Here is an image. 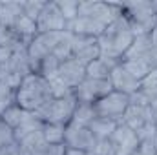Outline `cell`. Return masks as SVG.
Instances as JSON below:
<instances>
[{
    "label": "cell",
    "instance_id": "4",
    "mask_svg": "<svg viewBox=\"0 0 157 155\" xmlns=\"http://www.w3.org/2000/svg\"><path fill=\"white\" fill-rule=\"evenodd\" d=\"M77 108V100L71 95L62 97V99H53L48 104H44L37 112H33L44 124H64L68 126V122L71 120L73 112Z\"/></svg>",
    "mask_w": 157,
    "mask_h": 155
},
{
    "label": "cell",
    "instance_id": "3",
    "mask_svg": "<svg viewBox=\"0 0 157 155\" xmlns=\"http://www.w3.org/2000/svg\"><path fill=\"white\" fill-rule=\"evenodd\" d=\"M122 15L130 24V29L135 37L150 35L157 26V4L155 2H133L122 4Z\"/></svg>",
    "mask_w": 157,
    "mask_h": 155
},
{
    "label": "cell",
    "instance_id": "15",
    "mask_svg": "<svg viewBox=\"0 0 157 155\" xmlns=\"http://www.w3.org/2000/svg\"><path fill=\"white\" fill-rule=\"evenodd\" d=\"M121 62L115 60H108V59H97L93 60L91 64L86 66V77L90 78H110L112 75V70L119 66Z\"/></svg>",
    "mask_w": 157,
    "mask_h": 155
},
{
    "label": "cell",
    "instance_id": "9",
    "mask_svg": "<svg viewBox=\"0 0 157 155\" xmlns=\"http://www.w3.org/2000/svg\"><path fill=\"white\" fill-rule=\"evenodd\" d=\"M121 122L126 124L128 128H132L133 131H139L141 128L157 122L155 110L150 108V106H135V104H130L126 108L122 119H121Z\"/></svg>",
    "mask_w": 157,
    "mask_h": 155
},
{
    "label": "cell",
    "instance_id": "25",
    "mask_svg": "<svg viewBox=\"0 0 157 155\" xmlns=\"http://www.w3.org/2000/svg\"><path fill=\"white\" fill-rule=\"evenodd\" d=\"M22 6H24V15L37 22L40 11H42L44 6H46V2H22Z\"/></svg>",
    "mask_w": 157,
    "mask_h": 155
},
{
    "label": "cell",
    "instance_id": "26",
    "mask_svg": "<svg viewBox=\"0 0 157 155\" xmlns=\"http://www.w3.org/2000/svg\"><path fill=\"white\" fill-rule=\"evenodd\" d=\"M11 55H13V51H11V49H6V47H0V68H2V66H6V64L9 62V59H11Z\"/></svg>",
    "mask_w": 157,
    "mask_h": 155
},
{
    "label": "cell",
    "instance_id": "8",
    "mask_svg": "<svg viewBox=\"0 0 157 155\" xmlns=\"http://www.w3.org/2000/svg\"><path fill=\"white\" fill-rule=\"evenodd\" d=\"M64 144H66V148L91 153V152L95 150L97 139L93 137V133H91L88 128H84V126H75V124H68V126H66Z\"/></svg>",
    "mask_w": 157,
    "mask_h": 155
},
{
    "label": "cell",
    "instance_id": "22",
    "mask_svg": "<svg viewBox=\"0 0 157 155\" xmlns=\"http://www.w3.org/2000/svg\"><path fill=\"white\" fill-rule=\"evenodd\" d=\"M121 66H122L132 77L137 78V80H143V78L152 71L143 60H121Z\"/></svg>",
    "mask_w": 157,
    "mask_h": 155
},
{
    "label": "cell",
    "instance_id": "7",
    "mask_svg": "<svg viewBox=\"0 0 157 155\" xmlns=\"http://www.w3.org/2000/svg\"><path fill=\"white\" fill-rule=\"evenodd\" d=\"M68 22L62 17L57 2H46L44 9L40 11L37 18V29L39 33H53V31H66Z\"/></svg>",
    "mask_w": 157,
    "mask_h": 155
},
{
    "label": "cell",
    "instance_id": "10",
    "mask_svg": "<svg viewBox=\"0 0 157 155\" xmlns=\"http://www.w3.org/2000/svg\"><path fill=\"white\" fill-rule=\"evenodd\" d=\"M59 77H60V80L73 91L78 84L86 78V66L80 64L75 57H70L68 60L60 62Z\"/></svg>",
    "mask_w": 157,
    "mask_h": 155
},
{
    "label": "cell",
    "instance_id": "2",
    "mask_svg": "<svg viewBox=\"0 0 157 155\" xmlns=\"http://www.w3.org/2000/svg\"><path fill=\"white\" fill-rule=\"evenodd\" d=\"M49 82L39 73H31L22 80L20 88L15 91V102L26 112H37L44 104L53 100Z\"/></svg>",
    "mask_w": 157,
    "mask_h": 155
},
{
    "label": "cell",
    "instance_id": "28",
    "mask_svg": "<svg viewBox=\"0 0 157 155\" xmlns=\"http://www.w3.org/2000/svg\"><path fill=\"white\" fill-rule=\"evenodd\" d=\"M66 155H90L88 152H80V150H71V148H66Z\"/></svg>",
    "mask_w": 157,
    "mask_h": 155
},
{
    "label": "cell",
    "instance_id": "16",
    "mask_svg": "<svg viewBox=\"0 0 157 155\" xmlns=\"http://www.w3.org/2000/svg\"><path fill=\"white\" fill-rule=\"evenodd\" d=\"M139 91L146 97L150 108L157 110V70H152L146 77L141 80Z\"/></svg>",
    "mask_w": 157,
    "mask_h": 155
},
{
    "label": "cell",
    "instance_id": "1",
    "mask_svg": "<svg viewBox=\"0 0 157 155\" xmlns=\"http://www.w3.org/2000/svg\"><path fill=\"white\" fill-rule=\"evenodd\" d=\"M133 39H135V35L132 33L130 24L124 18V15L117 17L104 29V33L97 39L99 51H101L99 59H108V60L121 62L122 60V55L130 49Z\"/></svg>",
    "mask_w": 157,
    "mask_h": 155
},
{
    "label": "cell",
    "instance_id": "30",
    "mask_svg": "<svg viewBox=\"0 0 157 155\" xmlns=\"http://www.w3.org/2000/svg\"><path fill=\"white\" fill-rule=\"evenodd\" d=\"M155 124H157V122H155Z\"/></svg>",
    "mask_w": 157,
    "mask_h": 155
},
{
    "label": "cell",
    "instance_id": "27",
    "mask_svg": "<svg viewBox=\"0 0 157 155\" xmlns=\"http://www.w3.org/2000/svg\"><path fill=\"white\" fill-rule=\"evenodd\" d=\"M150 40H152V46L154 47H157V26L150 31Z\"/></svg>",
    "mask_w": 157,
    "mask_h": 155
},
{
    "label": "cell",
    "instance_id": "6",
    "mask_svg": "<svg viewBox=\"0 0 157 155\" xmlns=\"http://www.w3.org/2000/svg\"><path fill=\"white\" fill-rule=\"evenodd\" d=\"M128 106H130V95L115 91V89L112 93H108L106 97L99 99L97 102H93V108H95L97 117L113 119L117 122H121V119H122V115H124V112H126Z\"/></svg>",
    "mask_w": 157,
    "mask_h": 155
},
{
    "label": "cell",
    "instance_id": "17",
    "mask_svg": "<svg viewBox=\"0 0 157 155\" xmlns=\"http://www.w3.org/2000/svg\"><path fill=\"white\" fill-rule=\"evenodd\" d=\"M95 117H97V113H95L93 104H78L77 102V108H75V112H73V117H71V120H70L68 124H75V126H84V128H88V124H90Z\"/></svg>",
    "mask_w": 157,
    "mask_h": 155
},
{
    "label": "cell",
    "instance_id": "11",
    "mask_svg": "<svg viewBox=\"0 0 157 155\" xmlns=\"http://www.w3.org/2000/svg\"><path fill=\"white\" fill-rule=\"evenodd\" d=\"M112 139L117 144V155H132L139 148L137 133L132 128H128L126 124H122V122H119L115 131L112 133Z\"/></svg>",
    "mask_w": 157,
    "mask_h": 155
},
{
    "label": "cell",
    "instance_id": "19",
    "mask_svg": "<svg viewBox=\"0 0 157 155\" xmlns=\"http://www.w3.org/2000/svg\"><path fill=\"white\" fill-rule=\"evenodd\" d=\"M0 47L11 49V51H18V49H26L28 46L20 40V37H18L11 28L0 26Z\"/></svg>",
    "mask_w": 157,
    "mask_h": 155
},
{
    "label": "cell",
    "instance_id": "12",
    "mask_svg": "<svg viewBox=\"0 0 157 155\" xmlns=\"http://www.w3.org/2000/svg\"><path fill=\"white\" fill-rule=\"evenodd\" d=\"M110 80L113 84V89L115 91H121V93H126V95H132L139 89L141 86V80H137L135 77H132L121 64L115 66L112 70V75H110Z\"/></svg>",
    "mask_w": 157,
    "mask_h": 155
},
{
    "label": "cell",
    "instance_id": "13",
    "mask_svg": "<svg viewBox=\"0 0 157 155\" xmlns=\"http://www.w3.org/2000/svg\"><path fill=\"white\" fill-rule=\"evenodd\" d=\"M22 15H24L22 2H0V26L13 28Z\"/></svg>",
    "mask_w": 157,
    "mask_h": 155
},
{
    "label": "cell",
    "instance_id": "21",
    "mask_svg": "<svg viewBox=\"0 0 157 155\" xmlns=\"http://www.w3.org/2000/svg\"><path fill=\"white\" fill-rule=\"evenodd\" d=\"M59 70H60V60L55 57V55H48L42 62L39 64V75L46 78V80H49V78L57 77L59 75Z\"/></svg>",
    "mask_w": 157,
    "mask_h": 155
},
{
    "label": "cell",
    "instance_id": "20",
    "mask_svg": "<svg viewBox=\"0 0 157 155\" xmlns=\"http://www.w3.org/2000/svg\"><path fill=\"white\" fill-rule=\"evenodd\" d=\"M42 135L48 144H64L66 126L64 124H44Z\"/></svg>",
    "mask_w": 157,
    "mask_h": 155
},
{
    "label": "cell",
    "instance_id": "23",
    "mask_svg": "<svg viewBox=\"0 0 157 155\" xmlns=\"http://www.w3.org/2000/svg\"><path fill=\"white\" fill-rule=\"evenodd\" d=\"M62 17L66 18V22H73L77 18V13H78V2L77 0H64V2H57Z\"/></svg>",
    "mask_w": 157,
    "mask_h": 155
},
{
    "label": "cell",
    "instance_id": "18",
    "mask_svg": "<svg viewBox=\"0 0 157 155\" xmlns=\"http://www.w3.org/2000/svg\"><path fill=\"white\" fill-rule=\"evenodd\" d=\"M28 113L29 112H26V110H22L20 106H17V104H13L11 108H7L2 115H0V119H2V122L6 124V126H9L13 131L24 122V119L28 117Z\"/></svg>",
    "mask_w": 157,
    "mask_h": 155
},
{
    "label": "cell",
    "instance_id": "14",
    "mask_svg": "<svg viewBox=\"0 0 157 155\" xmlns=\"http://www.w3.org/2000/svg\"><path fill=\"white\" fill-rule=\"evenodd\" d=\"M117 126H119V122L117 120H113V119L95 117V119L88 124V130L93 133V137H95L97 141H102V139H110Z\"/></svg>",
    "mask_w": 157,
    "mask_h": 155
},
{
    "label": "cell",
    "instance_id": "5",
    "mask_svg": "<svg viewBox=\"0 0 157 155\" xmlns=\"http://www.w3.org/2000/svg\"><path fill=\"white\" fill-rule=\"evenodd\" d=\"M113 91V84L110 78H90L86 77L73 89V97L78 104H93L99 99L106 97Z\"/></svg>",
    "mask_w": 157,
    "mask_h": 155
},
{
    "label": "cell",
    "instance_id": "24",
    "mask_svg": "<svg viewBox=\"0 0 157 155\" xmlns=\"http://www.w3.org/2000/svg\"><path fill=\"white\" fill-rule=\"evenodd\" d=\"M13 104H17V102H15V91L9 89L6 84L0 82V115H2L7 108H11Z\"/></svg>",
    "mask_w": 157,
    "mask_h": 155
},
{
    "label": "cell",
    "instance_id": "29",
    "mask_svg": "<svg viewBox=\"0 0 157 155\" xmlns=\"http://www.w3.org/2000/svg\"><path fill=\"white\" fill-rule=\"evenodd\" d=\"M11 155H31V153H29V152H26L24 148H20V146H18V148H17V150H15Z\"/></svg>",
    "mask_w": 157,
    "mask_h": 155
}]
</instances>
